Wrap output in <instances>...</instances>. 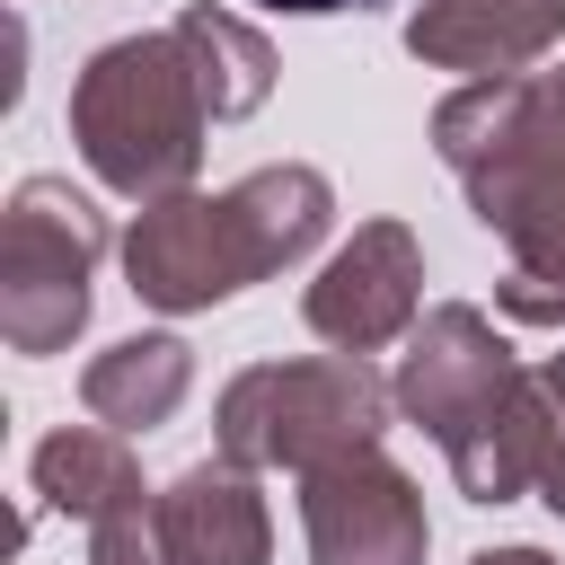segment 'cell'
Segmentation results:
<instances>
[{"instance_id":"obj_1","label":"cell","mask_w":565,"mask_h":565,"mask_svg":"<svg viewBox=\"0 0 565 565\" xmlns=\"http://www.w3.org/2000/svg\"><path fill=\"white\" fill-rule=\"evenodd\" d=\"M265 9H300V18H327V9H380V0H265Z\"/></svg>"}]
</instances>
